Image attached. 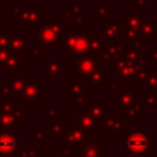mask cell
I'll use <instances>...</instances> for the list:
<instances>
[{"label":"cell","mask_w":157,"mask_h":157,"mask_svg":"<svg viewBox=\"0 0 157 157\" xmlns=\"http://www.w3.org/2000/svg\"><path fill=\"white\" fill-rule=\"evenodd\" d=\"M123 147L128 148L134 157H144L150 147V131H131L123 136Z\"/></svg>","instance_id":"1"},{"label":"cell","mask_w":157,"mask_h":157,"mask_svg":"<svg viewBox=\"0 0 157 157\" xmlns=\"http://www.w3.org/2000/svg\"><path fill=\"white\" fill-rule=\"evenodd\" d=\"M90 135L91 134L87 130H85L82 126L78 125L77 119H72L71 123L69 124L67 129L60 135V140L63 142H65L67 146L80 147L87 141Z\"/></svg>","instance_id":"2"},{"label":"cell","mask_w":157,"mask_h":157,"mask_svg":"<svg viewBox=\"0 0 157 157\" xmlns=\"http://www.w3.org/2000/svg\"><path fill=\"white\" fill-rule=\"evenodd\" d=\"M17 25H26L31 31H38L42 25H44V9L43 7H29L21 9L18 16L16 17Z\"/></svg>","instance_id":"3"},{"label":"cell","mask_w":157,"mask_h":157,"mask_svg":"<svg viewBox=\"0 0 157 157\" xmlns=\"http://www.w3.org/2000/svg\"><path fill=\"white\" fill-rule=\"evenodd\" d=\"M129 42H126L123 37L115 39V40H109L107 43V45L104 47V49L102 50V53L98 55V60L101 64H104L107 61H112L114 59L121 58L128 48Z\"/></svg>","instance_id":"4"},{"label":"cell","mask_w":157,"mask_h":157,"mask_svg":"<svg viewBox=\"0 0 157 157\" xmlns=\"http://www.w3.org/2000/svg\"><path fill=\"white\" fill-rule=\"evenodd\" d=\"M27 81V75H10V78L6 80L2 86H0V94H7L10 97L21 98L25 92Z\"/></svg>","instance_id":"5"},{"label":"cell","mask_w":157,"mask_h":157,"mask_svg":"<svg viewBox=\"0 0 157 157\" xmlns=\"http://www.w3.org/2000/svg\"><path fill=\"white\" fill-rule=\"evenodd\" d=\"M77 152L82 157H104V136L91 134Z\"/></svg>","instance_id":"6"},{"label":"cell","mask_w":157,"mask_h":157,"mask_svg":"<svg viewBox=\"0 0 157 157\" xmlns=\"http://www.w3.org/2000/svg\"><path fill=\"white\" fill-rule=\"evenodd\" d=\"M78 63H77V78L83 81L87 80L97 69H99V60L98 55L87 53L83 55L77 56Z\"/></svg>","instance_id":"7"},{"label":"cell","mask_w":157,"mask_h":157,"mask_svg":"<svg viewBox=\"0 0 157 157\" xmlns=\"http://www.w3.org/2000/svg\"><path fill=\"white\" fill-rule=\"evenodd\" d=\"M119 87L117 90V108L119 109H125L130 107L132 103L139 101V93L134 91L131 86H128L126 80H120L117 78Z\"/></svg>","instance_id":"8"},{"label":"cell","mask_w":157,"mask_h":157,"mask_svg":"<svg viewBox=\"0 0 157 157\" xmlns=\"http://www.w3.org/2000/svg\"><path fill=\"white\" fill-rule=\"evenodd\" d=\"M27 108L16 107L11 113L0 112V126L1 130H16L17 125H21L25 119H27Z\"/></svg>","instance_id":"9"},{"label":"cell","mask_w":157,"mask_h":157,"mask_svg":"<svg viewBox=\"0 0 157 157\" xmlns=\"http://www.w3.org/2000/svg\"><path fill=\"white\" fill-rule=\"evenodd\" d=\"M103 121H104L105 130H108L112 136L123 135V132L128 130V118L123 113L120 114L108 113L104 117Z\"/></svg>","instance_id":"10"},{"label":"cell","mask_w":157,"mask_h":157,"mask_svg":"<svg viewBox=\"0 0 157 157\" xmlns=\"http://www.w3.org/2000/svg\"><path fill=\"white\" fill-rule=\"evenodd\" d=\"M20 147H22V144L16 140V130H2L0 132V157L11 156Z\"/></svg>","instance_id":"11"},{"label":"cell","mask_w":157,"mask_h":157,"mask_svg":"<svg viewBox=\"0 0 157 157\" xmlns=\"http://www.w3.org/2000/svg\"><path fill=\"white\" fill-rule=\"evenodd\" d=\"M66 74V64L61 63L60 58H47L44 59V80H60Z\"/></svg>","instance_id":"12"},{"label":"cell","mask_w":157,"mask_h":157,"mask_svg":"<svg viewBox=\"0 0 157 157\" xmlns=\"http://www.w3.org/2000/svg\"><path fill=\"white\" fill-rule=\"evenodd\" d=\"M99 34L107 40H115L123 34V22L118 18H108L99 26Z\"/></svg>","instance_id":"13"},{"label":"cell","mask_w":157,"mask_h":157,"mask_svg":"<svg viewBox=\"0 0 157 157\" xmlns=\"http://www.w3.org/2000/svg\"><path fill=\"white\" fill-rule=\"evenodd\" d=\"M38 33H39L38 44L43 45L44 48L45 47H52V45L60 47L63 34H59L58 32H55L49 25H42L38 29Z\"/></svg>","instance_id":"14"},{"label":"cell","mask_w":157,"mask_h":157,"mask_svg":"<svg viewBox=\"0 0 157 157\" xmlns=\"http://www.w3.org/2000/svg\"><path fill=\"white\" fill-rule=\"evenodd\" d=\"M77 123L80 126H82L85 130H87L90 134L94 132V131H102L105 130L104 128V121L99 120L97 118H94L93 115H91L87 110H82V113L78 115Z\"/></svg>","instance_id":"15"},{"label":"cell","mask_w":157,"mask_h":157,"mask_svg":"<svg viewBox=\"0 0 157 157\" xmlns=\"http://www.w3.org/2000/svg\"><path fill=\"white\" fill-rule=\"evenodd\" d=\"M90 31L88 29H83V31H78L74 42V47L71 50V55L72 56H80L83 54L90 53Z\"/></svg>","instance_id":"16"},{"label":"cell","mask_w":157,"mask_h":157,"mask_svg":"<svg viewBox=\"0 0 157 157\" xmlns=\"http://www.w3.org/2000/svg\"><path fill=\"white\" fill-rule=\"evenodd\" d=\"M44 96V86L39 85L37 81L28 80L25 87V92L21 97L22 102H31L37 103Z\"/></svg>","instance_id":"17"},{"label":"cell","mask_w":157,"mask_h":157,"mask_svg":"<svg viewBox=\"0 0 157 157\" xmlns=\"http://www.w3.org/2000/svg\"><path fill=\"white\" fill-rule=\"evenodd\" d=\"M80 94H88V86L85 85L81 80H67L65 82V96L75 97Z\"/></svg>","instance_id":"18"},{"label":"cell","mask_w":157,"mask_h":157,"mask_svg":"<svg viewBox=\"0 0 157 157\" xmlns=\"http://www.w3.org/2000/svg\"><path fill=\"white\" fill-rule=\"evenodd\" d=\"M22 71V55L20 53H10L4 72L6 75H20Z\"/></svg>","instance_id":"19"},{"label":"cell","mask_w":157,"mask_h":157,"mask_svg":"<svg viewBox=\"0 0 157 157\" xmlns=\"http://www.w3.org/2000/svg\"><path fill=\"white\" fill-rule=\"evenodd\" d=\"M28 38L27 36L20 33V34H15L10 42H9V47L7 49L11 52V53H27L28 50Z\"/></svg>","instance_id":"20"},{"label":"cell","mask_w":157,"mask_h":157,"mask_svg":"<svg viewBox=\"0 0 157 157\" xmlns=\"http://www.w3.org/2000/svg\"><path fill=\"white\" fill-rule=\"evenodd\" d=\"M140 34L144 40H156L157 38L156 21L151 18H145L140 26Z\"/></svg>","instance_id":"21"},{"label":"cell","mask_w":157,"mask_h":157,"mask_svg":"<svg viewBox=\"0 0 157 157\" xmlns=\"http://www.w3.org/2000/svg\"><path fill=\"white\" fill-rule=\"evenodd\" d=\"M120 20L123 22V27L140 29V26L145 20V16L144 13H123Z\"/></svg>","instance_id":"22"},{"label":"cell","mask_w":157,"mask_h":157,"mask_svg":"<svg viewBox=\"0 0 157 157\" xmlns=\"http://www.w3.org/2000/svg\"><path fill=\"white\" fill-rule=\"evenodd\" d=\"M85 110H87L91 115H93L94 118L99 119V120H103L104 117L110 113V109L107 108L105 103H88L86 107H83Z\"/></svg>","instance_id":"23"},{"label":"cell","mask_w":157,"mask_h":157,"mask_svg":"<svg viewBox=\"0 0 157 157\" xmlns=\"http://www.w3.org/2000/svg\"><path fill=\"white\" fill-rule=\"evenodd\" d=\"M108 78H109V75L105 74V70L99 67L87 78V82H88V86H105Z\"/></svg>","instance_id":"24"},{"label":"cell","mask_w":157,"mask_h":157,"mask_svg":"<svg viewBox=\"0 0 157 157\" xmlns=\"http://www.w3.org/2000/svg\"><path fill=\"white\" fill-rule=\"evenodd\" d=\"M109 40H107L104 37H102L101 34L98 36H91L90 37V53L99 55L102 53V50L104 49V47L107 45Z\"/></svg>","instance_id":"25"},{"label":"cell","mask_w":157,"mask_h":157,"mask_svg":"<svg viewBox=\"0 0 157 157\" xmlns=\"http://www.w3.org/2000/svg\"><path fill=\"white\" fill-rule=\"evenodd\" d=\"M94 18H103V20H108L110 18V10H112V5L108 1H96L94 2Z\"/></svg>","instance_id":"26"},{"label":"cell","mask_w":157,"mask_h":157,"mask_svg":"<svg viewBox=\"0 0 157 157\" xmlns=\"http://www.w3.org/2000/svg\"><path fill=\"white\" fill-rule=\"evenodd\" d=\"M67 126H69L67 121H66L65 119L59 118V119H55V120L49 121L48 131H49V134H50L52 136H59V137H60V135L67 129Z\"/></svg>","instance_id":"27"},{"label":"cell","mask_w":157,"mask_h":157,"mask_svg":"<svg viewBox=\"0 0 157 157\" xmlns=\"http://www.w3.org/2000/svg\"><path fill=\"white\" fill-rule=\"evenodd\" d=\"M142 113H144V107H142V104L139 101L132 103L130 107L123 109V114L128 119H137Z\"/></svg>","instance_id":"28"},{"label":"cell","mask_w":157,"mask_h":157,"mask_svg":"<svg viewBox=\"0 0 157 157\" xmlns=\"http://www.w3.org/2000/svg\"><path fill=\"white\" fill-rule=\"evenodd\" d=\"M10 98L11 97L7 94H0V112L11 113L16 108V104L12 103Z\"/></svg>","instance_id":"29"},{"label":"cell","mask_w":157,"mask_h":157,"mask_svg":"<svg viewBox=\"0 0 157 157\" xmlns=\"http://www.w3.org/2000/svg\"><path fill=\"white\" fill-rule=\"evenodd\" d=\"M50 136L52 135L49 134L48 130H44V126L43 125H39L38 126V130L33 131V134H32V139L34 141H37V142H47V141H49Z\"/></svg>","instance_id":"30"},{"label":"cell","mask_w":157,"mask_h":157,"mask_svg":"<svg viewBox=\"0 0 157 157\" xmlns=\"http://www.w3.org/2000/svg\"><path fill=\"white\" fill-rule=\"evenodd\" d=\"M49 26L59 34H63L66 31V18H50Z\"/></svg>","instance_id":"31"},{"label":"cell","mask_w":157,"mask_h":157,"mask_svg":"<svg viewBox=\"0 0 157 157\" xmlns=\"http://www.w3.org/2000/svg\"><path fill=\"white\" fill-rule=\"evenodd\" d=\"M152 105H157V90L145 88V107L151 108Z\"/></svg>","instance_id":"32"},{"label":"cell","mask_w":157,"mask_h":157,"mask_svg":"<svg viewBox=\"0 0 157 157\" xmlns=\"http://www.w3.org/2000/svg\"><path fill=\"white\" fill-rule=\"evenodd\" d=\"M27 56L29 59H42L44 58V47L38 44L36 47H29L27 50Z\"/></svg>","instance_id":"33"},{"label":"cell","mask_w":157,"mask_h":157,"mask_svg":"<svg viewBox=\"0 0 157 157\" xmlns=\"http://www.w3.org/2000/svg\"><path fill=\"white\" fill-rule=\"evenodd\" d=\"M88 94H80V96H75L71 98V108L72 109H77L78 107H86L88 104Z\"/></svg>","instance_id":"34"},{"label":"cell","mask_w":157,"mask_h":157,"mask_svg":"<svg viewBox=\"0 0 157 157\" xmlns=\"http://www.w3.org/2000/svg\"><path fill=\"white\" fill-rule=\"evenodd\" d=\"M61 115V109L60 108H44L43 109V118L45 120H55L59 119Z\"/></svg>","instance_id":"35"},{"label":"cell","mask_w":157,"mask_h":157,"mask_svg":"<svg viewBox=\"0 0 157 157\" xmlns=\"http://www.w3.org/2000/svg\"><path fill=\"white\" fill-rule=\"evenodd\" d=\"M145 88L157 90V70H148V75L145 81Z\"/></svg>","instance_id":"36"},{"label":"cell","mask_w":157,"mask_h":157,"mask_svg":"<svg viewBox=\"0 0 157 157\" xmlns=\"http://www.w3.org/2000/svg\"><path fill=\"white\" fill-rule=\"evenodd\" d=\"M16 157H38V150L34 147H20L16 151Z\"/></svg>","instance_id":"37"},{"label":"cell","mask_w":157,"mask_h":157,"mask_svg":"<svg viewBox=\"0 0 157 157\" xmlns=\"http://www.w3.org/2000/svg\"><path fill=\"white\" fill-rule=\"evenodd\" d=\"M10 50L9 49H0V70H4L5 69V65H6V61L10 56Z\"/></svg>","instance_id":"38"},{"label":"cell","mask_w":157,"mask_h":157,"mask_svg":"<svg viewBox=\"0 0 157 157\" xmlns=\"http://www.w3.org/2000/svg\"><path fill=\"white\" fill-rule=\"evenodd\" d=\"M71 11L74 12V17L78 16V15H82V11H83V4L82 2H76V4H72L70 6Z\"/></svg>","instance_id":"39"},{"label":"cell","mask_w":157,"mask_h":157,"mask_svg":"<svg viewBox=\"0 0 157 157\" xmlns=\"http://www.w3.org/2000/svg\"><path fill=\"white\" fill-rule=\"evenodd\" d=\"M72 148H74V146H65L63 150H61V152H59V155L61 156V157H71L75 152L72 151Z\"/></svg>","instance_id":"40"},{"label":"cell","mask_w":157,"mask_h":157,"mask_svg":"<svg viewBox=\"0 0 157 157\" xmlns=\"http://www.w3.org/2000/svg\"><path fill=\"white\" fill-rule=\"evenodd\" d=\"M60 12H61V15H63V17L64 18H69V20H72L74 18V12L71 11V9L70 7H61L60 9Z\"/></svg>","instance_id":"41"},{"label":"cell","mask_w":157,"mask_h":157,"mask_svg":"<svg viewBox=\"0 0 157 157\" xmlns=\"http://www.w3.org/2000/svg\"><path fill=\"white\" fill-rule=\"evenodd\" d=\"M72 22L74 25H87L88 23V20L83 17V15H78L76 17L72 18Z\"/></svg>","instance_id":"42"},{"label":"cell","mask_w":157,"mask_h":157,"mask_svg":"<svg viewBox=\"0 0 157 157\" xmlns=\"http://www.w3.org/2000/svg\"><path fill=\"white\" fill-rule=\"evenodd\" d=\"M150 0H134V7H148Z\"/></svg>","instance_id":"43"},{"label":"cell","mask_w":157,"mask_h":157,"mask_svg":"<svg viewBox=\"0 0 157 157\" xmlns=\"http://www.w3.org/2000/svg\"><path fill=\"white\" fill-rule=\"evenodd\" d=\"M151 60L157 63V47H151Z\"/></svg>","instance_id":"44"},{"label":"cell","mask_w":157,"mask_h":157,"mask_svg":"<svg viewBox=\"0 0 157 157\" xmlns=\"http://www.w3.org/2000/svg\"><path fill=\"white\" fill-rule=\"evenodd\" d=\"M4 31H5V25L0 22V36H1L2 33H4Z\"/></svg>","instance_id":"45"},{"label":"cell","mask_w":157,"mask_h":157,"mask_svg":"<svg viewBox=\"0 0 157 157\" xmlns=\"http://www.w3.org/2000/svg\"><path fill=\"white\" fill-rule=\"evenodd\" d=\"M49 157H61V156H60L59 153H50Z\"/></svg>","instance_id":"46"},{"label":"cell","mask_w":157,"mask_h":157,"mask_svg":"<svg viewBox=\"0 0 157 157\" xmlns=\"http://www.w3.org/2000/svg\"><path fill=\"white\" fill-rule=\"evenodd\" d=\"M22 2H37L38 0H21Z\"/></svg>","instance_id":"47"},{"label":"cell","mask_w":157,"mask_h":157,"mask_svg":"<svg viewBox=\"0 0 157 157\" xmlns=\"http://www.w3.org/2000/svg\"><path fill=\"white\" fill-rule=\"evenodd\" d=\"M5 1H6V2H10V4H11V2H13V1H16V0H5Z\"/></svg>","instance_id":"48"},{"label":"cell","mask_w":157,"mask_h":157,"mask_svg":"<svg viewBox=\"0 0 157 157\" xmlns=\"http://www.w3.org/2000/svg\"><path fill=\"white\" fill-rule=\"evenodd\" d=\"M156 130H157V110H156Z\"/></svg>","instance_id":"49"},{"label":"cell","mask_w":157,"mask_h":157,"mask_svg":"<svg viewBox=\"0 0 157 157\" xmlns=\"http://www.w3.org/2000/svg\"><path fill=\"white\" fill-rule=\"evenodd\" d=\"M156 13H157V0H156Z\"/></svg>","instance_id":"50"},{"label":"cell","mask_w":157,"mask_h":157,"mask_svg":"<svg viewBox=\"0 0 157 157\" xmlns=\"http://www.w3.org/2000/svg\"><path fill=\"white\" fill-rule=\"evenodd\" d=\"M1 131H2V130H1V126H0V132H1Z\"/></svg>","instance_id":"51"},{"label":"cell","mask_w":157,"mask_h":157,"mask_svg":"<svg viewBox=\"0 0 157 157\" xmlns=\"http://www.w3.org/2000/svg\"><path fill=\"white\" fill-rule=\"evenodd\" d=\"M5 157H10V156H5Z\"/></svg>","instance_id":"52"},{"label":"cell","mask_w":157,"mask_h":157,"mask_svg":"<svg viewBox=\"0 0 157 157\" xmlns=\"http://www.w3.org/2000/svg\"><path fill=\"white\" fill-rule=\"evenodd\" d=\"M117 1H121V0H117Z\"/></svg>","instance_id":"53"},{"label":"cell","mask_w":157,"mask_h":157,"mask_svg":"<svg viewBox=\"0 0 157 157\" xmlns=\"http://www.w3.org/2000/svg\"><path fill=\"white\" fill-rule=\"evenodd\" d=\"M156 157H157V155H156Z\"/></svg>","instance_id":"54"}]
</instances>
